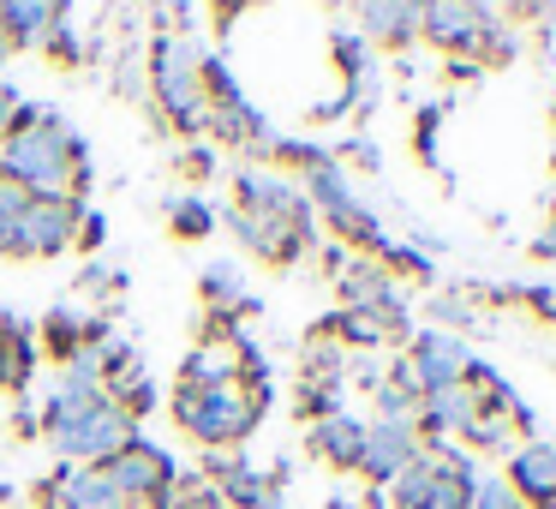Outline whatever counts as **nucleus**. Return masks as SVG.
Wrapping results in <instances>:
<instances>
[{
	"label": "nucleus",
	"mask_w": 556,
	"mask_h": 509,
	"mask_svg": "<svg viewBox=\"0 0 556 509\" xmlns=\"http://www.w3.org/2000/svg\"><path fill=\"white\" fill-rule=\"evenodd\" d=\"M413 145H419V157H437V109L419 114V133H413Z\"/></svg>",
	"instance_id": "7c9ffc66"
},
{
	"label": "nucleus",
	"mask_w": 556,
	"mask_h": 509,
	"mask_svg": "<svg viewBox=\"0 0 556 509\" xmlns=\"http://www.w3.org/2000/svg\"><path fill=\"white\" fill-rule=\"evenodd\" d=\"M515 300H527L532 312H544V324H556V288H515Z\"/></svg>",
	"instance_id": "c85d7f7f"
},
{
	"label": "nucleus",
	"mask_w": 556,
	"mask_h": 509,
	"mask_svg": "<svg viewBox=\"0 0 556 509\" xmlns=\"http://www.w3.org/2000/svg\"><path fill=\"white\" fill-rule=\"evenodd\" d=\"M174 509H228V504L216 497V485H192L186 497H174Z\"/></svg>",
	"instance_id": "c756f323"
},
{
	"label": "nucleus",
	"mask_w": 556,
	"mask_h": 509,
	"mask_svg": "<svg viewBox=\"0 0 556 509\" xmlns=\"http://www.w3.org/2000/svg\"><path fill=\"white\" fill-rule=\"evenodd\" d=\"M174 420H180V432L198 437L204 449H228V444H245V437L257 432L264 408H257L240 384H222V389L180 384L174 389Z\"/></svg>",
	"instance_id": "f03ea898"
},
{
	"label": "nucleus",
	"mask_w": 556,
	"mask_h": 509,
	"mask_svg": "<svg viewBox=\"0 0 556 509\" xmlns=\"http://www.w3.org/2000/svg\"><path fill=\"white\" fill-rule=\"evenodd\" d=\"M305 204L317 210V216H329V228L341 234V240H353V246H365V252H383L389 246V234H383V222L371 216V210L353 198V186H348V174L336 169V162H317V169H305Z\"/></svg>",
	"instance_id": "39448f33"
},
{
	"label": "nucleus",
	"mask_w": 556,
	"mask_h": 509,
	"mask_svg": "<svg viewBox=\"0 0 556 509\" xmlns=\"http://www.w3.org/2000/svg\"><path fill=\"white\" fill-rule=\"evenodd\" d=\"M49 509H132V504L114 492L102 468H61L49 480Z\"/></svg>",
	"instance_id": "4468645a"
},
{
	"label": "nucleus",
	"mask_w": 556,
	"mask_h": 509,
	"mask_svg": "<svg viewBox=\"0 0 556 509\" xmlns=\"http://www.w3.org/2000/svg\"><path fill=\"white\" fill-rule=\"evenodd\" d=\"M472 509H527L515 492H508L503 473H479V492H472Z\"/></svg>",
	"instance_id": "cd10ccee"
},
{
	"label": "nucleus",
	"mask_w": 556,
	"mask_h": 509,
	"mask_svg": "<svg viewBox=\"0 0 556 509\" xmlns=\"http://www.w3.org/2000/svg\"><path fill=\"white\" fill-rule=\"evenodd\" d=\"M425 456V437L413 420H365V456H359V473L371 485H395L413 461Z\"/></svg>",
	"instance_id": "6e6552de"
},
{
	"label": "nucleus",
	"mask_w": 556,
	"mask_h": 509,
	"mask_svg": "<svg viewBox=\"0 0 556 509\" xmlns=\"http://www.w3.org/2000/svg\"><path fill=\"white\" fill-rule=\"evenodd\" d=\"M186 384L192 389L240 384V342H198V348L186 353Z\"/></svg>",
	"instance_id": "f3484780"
},
{
	"label": "nucleus",
	"mask_w": 556,
	"mask_h": 509,
	"mask_svg": "<svg viewBox=\"0 0 556 509\" xmlns=\"http://www.w3.org/2000/svg\"><path fill=\"white\" fill-rule=\"evenodd\" d=\"M460 449H467L472 461L479 456H508V449H515V425L496 420V413H479V420L460 432Z\"/></svg>",
	"instance_id": "5701e85b"
},
{
	"label": "nucleus",
	"mask_w": 556,
	"mask_h": 509,
	"mask_svg": "<svg viewBox=\"0 0 556 509\" xmlns=\"http://www.w3.org/2000/svg\"><path fill=\"white\" fill-rule=\"evenodd\" d=\"M180 169L192 174V181H204V174L216 169V150H204V145H198V150H186V157H180Z\"/></svg>",
	"instance_id": "473e14b6"
},
{
	"label": "nucleus",
	"mask_w": 556,
	"mask_h": 509,
	"mask_svg": "<svg viewBox=\"0 0 556 509\" xmlns=\"http://www.w3.org/2000/svg\"><path fill=\"white\" fill-rule=\"evenodd\" d=\"M132 437H138V425L126 420V413L114 408V401H97V408L78 413L73 425H61V432H54L49 444L61 449L66 461H97V468H102V461H109L121 444H132Z\"/></svg>",
	"instance_id": "0eeeda50"
},
{
	"label": "nucleus",
	"mask_w": 556,
	"mask_h": 509,
	"mask_svg": "<svg viewBox=\"0 0 556 509\" xmlns=\"http://www.w3.org/2000/svg\"><path fill=\"white\" fill-rule=\"evenodd\" d=\"M78 198H30L25 210V258H61L78 246Z\"/></svg>",
	"instance_id": "9b49d317"
},
{
	"label": "nucleus",
	"mask_w": 556,
	"mask_h": 509,
	"mask_svg": "<svg viewBox=\"0 0 556 509\" xmlns=\"http://www.w3.org/2000/svg\"><path fill=\"white\" fill-rule=\"evenodd\" d=\"M25 210H30V193L0 181V258H25Z\"/></svg>",
	"instance_id": "4be33fe9"
},
{
	"label": "nucleus",
	"mask_w": 556,
	"mask_h": 509,
	"mask_svg": "<svg viewBox=\"0 0 556 509\" xmlns=\"http://www.w3.org/2000/svg\"><path fill=\"white\" fill-rule=\"evenodd\" d=\"M544 509H556V497H551V504H544Z\"/></svg>",
	"instance_id": "e433bc0d"
},
{
	"label": "nucleus",
	"mask_w": 556,
	"mask_h": 509,
	"mask_svg": "<svg viewBox=\"0 0 556 509\" xmlns=\"http://www.w3.org/2000/svg\"><path fill=\"white\" fill-rule=\"evenodd\" d=\"M389 509H437V461H431V449H425V456L389 485Z\"/></svg>",
	"instance_id": "412c9836"
},
{
	"label": "nucleus",
	"mask_w": 556,
	"mask_h": 509,
	"mask_svg": "<svg viewBox=\"0 0 556 509\" xmlns=\"http://www.w3.org/2000/svg\"><path fill=\"white\" fill-rule=\"evenodd\" d=\"M49 25H54L49 0H7V7H0V37L13 42V49H42Z\"/></svg>",
	"instance_id": "6ab92c4d"
},
{
	"label": "nucleus",
	"mask_w": 556,
	"mask_h": 509,
	"mask_svg": "<svg viewBox=\"0 0 556 509\" xmlns=\"http://www.w3.org/2000/svg\"><path fill=\"white\" fill-rule=\"evenodd\" d=\"M37 372V342L13 312H0V389H25Z\"/></svg>",
	"instance_id": "a211bd4d"
},
{
	"label": "nucleus",
	"mask_w": 556,
	"mask_h": 509,
	"mask_svg": "<svg viewBox=\"0 0 556 509\" xmlns=\"http://www.w3.org/2000/svg\"><path fill=\"white\" fill-rule=\"evenodd\" d=\"M7 61H13V42H7V37H0V66H7Z\"/></svg>",
	"instance_id": "c9c22d12"
},
{
	"label": "nucleus",
	"mask_w": 556,
	"mask_h": 509,
	"mask_svg": "<svg viewBox=\"0 0 556 509\" xmlns=\"http://www.w3.org/2000/svg\"><path fill=\"white\" fill-rule=\"evenodd\" d=\"M305 449H312L324 468H341V473H359V456H365V420L359 413H329V420H317L312 432H305Z\"/></svg>",
	"instance_id": "ddd939ff"
},
{
	"label": "nucleus",
	"mask_w": 556,
	"mask_h": 509,
	"mask_svg": "<svg viewBox=\"0 0 556 509\" xmlns=\"http://www.w3.org/2000/svg\"><path fill=\"white\" fill-rule=\"evenodd\" d=\"M42 342H49V353L61 365H73L85 348H102V342H109V330H102L97 318H85L78 306H54V312L42 318Z\"/></svg>",
	"instance_id": "2eb2a0df"
},
{
	"label": "nucleus",
	"mask_w": 556,
	"mask_h": 509,
	"mask_svg": "<svg viewBox=\"0 0 556 509\" xmlns=\"http://www.w3.org/2000/svg\"><path fill=\"white\" fill-rule=\"evenodd\" d=\"M377 258H383L389 270H401V276H413V282H431V276H437V270H431V258H425L419 246H395V240H389Z\"/></svg>",
	"instance_id": "bb28decb"
},
{
	"label": "nucleus",
	"mask_w": 556,
	"mask_h": 509,
	"mask_svg": "<svg viewBox=\"0 0 556 509\" xmlns=\"http://www.w3.org/2000/svg\"><path fill=\"white\" fill-rule=\"evenodd\" d=\"M85 174V145L54 109L18 102L13 133L0 145V181H13L30 198H73L66 186Z\"/></svg>",
	"instance_id": "f257e3e1"
},
{
	"label": "nucleus",
	"mask_w": 556,
	"mask_h": 509,
	"mask_svg": "<svg viewBox=\"0 0 556 509\" xmlns=\"http://www.w3.org/2000/svg\"><path fill=\"white\" fill-rule=\"evenodd\" d=\"M13 114H18V90L0 78V145H7V133H13Z\"/></svg>",
	"instance_id": "2f4dec72"
},
{
	"label": "nucleus",
	"mask_w": 556,
	"mask_h": 509,
	"mask_svg": "<svg viewBox=\"0 0 556 509\" xmlns=\"http://www.w3.org/2000/svg\"><path fill=\"white\" fill-rule=\"evenodd\" d=\"M484 66L479 61H448V78H455V85H472V78H479Z\"/></svg>",
	"instance_id": "72a5a7b5"
},
{
	"label": "nucleus",
	"mask_w": 556,
	"mask_h": 509,
	"mask_svg": "<svg viewBox=\"0 0 556 509\" xmlns=\"http://www.w3.org/2000/svg\"><path fill=\"white\" fill-rule=\"evenodd\" d=\"M102 473H109V485H114V492H121L132 509H174L180 468H174V456H168L162 444L132 437V444H121L109 461H102Z\"/></svg>",
	"instance_id": "20e7f679"
},
{
	"label": "nucleus",
	"mask_w": 556,
	"mask_h": 509,
	"mask_svg": "<svg viewBox=\"0 0 556 509\" xmlns=\"http://www.w3.org/2000/svg\"><path fill=\"white\" fill-rule=\"evenodd\" d=\"M329 49H336V61H341V73H348V85H365V37L359 30H336V37H329Z\"/></svg>",
	"instance_id": "a878e982"
},
{
	"label": "nucleus",
	"mask_w": 556,
	"mask_h": 509,
	"mask_svg": "<svg viewBox=\"0 0 556 509\" xmlns=\"http://www.w3.org/2000/svg\"><path fill=\"white\" fill-rule=\"evenodd\" d=\"M353 157H359L365 169H377V162H383V157H377V145H371V138H359V145H353Z\"/></svg>",
	"instance_id": "f704fd0d"
},
{
	"label": "nucleus",
	"mask_w": 556,
	"mask_h": 509,
	"mask_svg": "<svg viewBox=\"0 0 556 509\" xmlns=\"http://www.w3.org/2000/svg\"><path fill=\"white\" fill-rule=\"evenodd\" d=\"M359 37L383 42V49H407L419 37V7L413 0H371V7H359Z\"/></svg>",
	"instance_id": "dca6fc26"
},
{
	"label": "nucleus",
	"mask_w": 556,
	"mask_h": 509,
	"mask_svg": "<svg viewBox=\"0 0 556 509\" xmlns=\"http://www.w3.org/2000/svg\"><path fill=\"white\" fill-rule=\"evenodd\" d=\"M210 228H216V210H210L204 198H180V204H174V234H180V240H204Z\"/></svg>",
	"instance_id": "393cba45"
},
{
	"label": "nucleus",
	"mask_w": 556,
	"mask_h": 509,
	"mask_svg": "<svg viewBox=\"0 0 556 509\" xmlns=\"http://www.w3.org/2000/svg\"><path fill=\"white\" fill-rule=\"evenodd\" d=\"M496 25H503V13L496 7H472V0H431V7H419V37L431 49H443L448 61H479Z\"/></svg>",
	"instance_id": "423d86ee"
},
{
	"label": "nucleus",
	"mask_w": 556,
	"mask_h": 509,
	"mask_svg": "<svg viewBox=\"0 0 556 509\" xmlns=\"http://www.w3.org/2000/svg\"><path fill=\"white\" fill-rule=\"evenodd\" d=\"M198 294H204V306L216 318H233V312H245V306H252V288H245L240 264H210L204 276H198Z\"/></svg>",
	"instance_id": "aec40b11"
},
{
	"label": "nucleus",
	"mask_w": 556,
	"mask_h": 509,
	"mask_svg": "<svg viewBox=\"0 0 556 509\" xmlns=\"http://www.w3.org/2000/svg\"><path fill=\"white\" fill-rule=\"evenodd\" d=\"M150 90H156V109L168 114L180 133H204V54L186 37H162L150 54Z\"/></svg>",
	"instance_id": "7ed1b4c3"
},
{
	"label": "nucleus",
	"mask_w": 556,
	"mask_h": 509,
	"mask_svg": "<svg viewBox=\"0 0 556 509\" xmlns=\"http://www.w3.org/2000/svg\"><path fill=\"white\" fill-rule=\"evenodd\" d=\"M233 240L245 246V252H257L264 264H293V258L312 246V234H300L293 222H276V216H252V210H233L228 216Z\"/></svg>",
	"instance_id": "f8f14e48"
},
{
	"label": "nucleus",
	"mask_w": 556,
	"mask_h": 509,
	"mask_svg": "<svg viewBox=\"0 0 556 509\" xmlns=\"http://www.w3.org/2000/svg\"><path fill=\"white\" fill-rule=\"evenodd\" d=\"M503 480L527 509H544L556 497V444L551 437H520L503 456Z\"/></svg>",
	"instance_id": "9d476101"
},
{
	"label": "nucleus",
	"mask_w": 556,
	"mask_h": 509,
	"mask_svg": "<svg viewBox=\"0 0 556 509\" xmlns=\"http://www.w3.org/2000/svg\"><path fill=\"white\" fill-rule=\"evenodd\" d=\"M467 365H472V348L460 336H448V330H413L407 336V372H413V384H419V396L460 384Z\"/></svg>",
	"instance_id": "1a4fd4ad"
},
{
	"label": "nucleus",
	"mask_w": 556,
	"mask_h": 509,
	"mask_svg": "<svg viewBox=\"0 0 556 509\" xmlns=\"http://www.w3.org/2000/svg\"><path fill=\"white\" fill-rule=\"evenodd\" d=\"M42 49H49L54 61H78V54H85V37H78L73 7H54V25H49V37H42Z\"/></svg>",
	"instance_id": "b1692460"
}]
</instances>
